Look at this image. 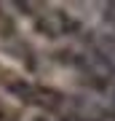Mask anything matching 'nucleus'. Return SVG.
<instances>
[{
    "label": "nucleus",
    "instance_id": "5",
    "mask_svg": "<svg viewBox=\"0 0 115 121\" xmlns=\"http://www.w3.org/2000/svg\"><path fill=\"white\" fill-rule=\"evenodd\" d=\"M35 121H48V118H35Z\"/></svg>",
    "mask_w": 115,
    "mask_h": 121
},
{
    "label": "nucleus",
    "instance_id": "1",
    "mask_svg": "<svg viewBox=\"0 0 115 121\" xmlns=\"http://www.w3.org/2000/svg\"><path fill=\"white\" fill-rule=\"evenodd\" d=\"M5 89H8V94H13L19 102L38 105V108H59L62 99H64L62 91H56L51 86H43V83H35V81H24V78L11 81Z\"/></svg>",
    "mask_w": 115,
    "mask_h": 121
},
{
    "label": "nucleus",
    "instance_id": "4",
    "mask_svg": "<svg viewBox=\"0 0 115 121\" xmlns=\"http://www.w3.org/2000/svg\"><path fill=\"white\" fill-rule=\"evenodd\" d=\"M70 121H86V118H70Z\"/></svg>",
    "mask_w": 115,
    "mask_h": 121
},
{
    "label": "nucleus",
    "instance_id": "3",
    "mask_svg": "<svg viewBox=\"0 0 115 121\" xmlns=\"http://www.w3.org/2000/svg\"><path fill=\"white\" fill-rule=\"evenodd\" d=\"M104 13H107V19H110V22H115V3L104 5Z\"/></svg>",
    "mask_w": 115,
    "mask_h": 121
},
{
    "label": "nucleus",
    "instance_id": "2",
    "mask_svg": "<svg viewBox=\"0 0 115 121\" xmlns=\"http://www.w3.org/2000/svg\"><path fill=\"white\" fill-rule=\"evenodd\" d=\"M35 30L43 38H64V35H72L80 30V22L64 11H46L35 19Z\"/></svg>",
    "mask_w": 115,
    "mask_h": 121
}]
</instances>
